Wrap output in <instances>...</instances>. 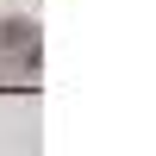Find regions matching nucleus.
Returning a JSON list of instances; mask_svg holds the SVG:
<instances>
[{"mask_svg": "<svg viewBox=\"0 0 156 156\" xmlns=\"http://www.w3.org/2000/svg\"><path fill=\"white\" fill-rule=\"evenodd\" d=\"M0 31H6V37H0V44H6L12 56H19V50H25V62H37V25H31V19H6V25H0Z\"/></svg>", "mask_w": 156, "mask_h": 156, "instance_id": "nucleus-1", "label": "nucleus"}]
</instances>
